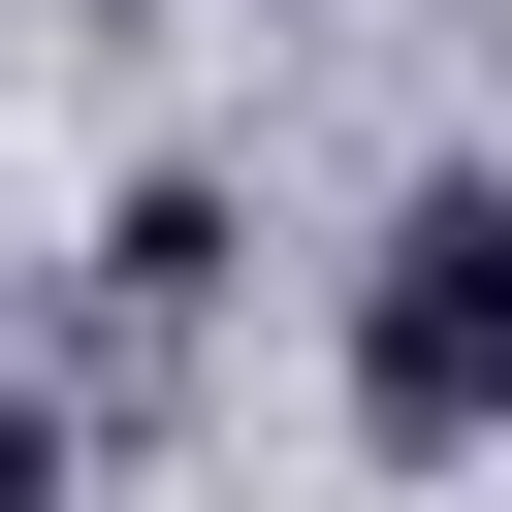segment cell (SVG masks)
<instances>
[{
    "instance_id": "cell-2",
    "label": "cell",
    "mask_w": 512,
    "mask_h": 512,
    "mask_svg": "<svg viewBox=\"0 0 512 512\" xmlns=\"http://www.w3.org/2000/svg\"><path fill=\"white\" fill-rule=\"evenodd\" d=\"M0 512H64V384H0Z\"/></svg>"
},
{
    "instance_id": "cell-1",
    "label": "cell",
    "mask_w": 512,
    "mask_h": 512,
    "mask_svg": "<svg viewBox=\"0 0 512 512\" xmlns=\"http://www.w3.org/2000/svg\"><path fill=\"white\" fill-rule=\"evenodd\" d=\"M352 416H384V480H448V448L512 416V192H480V160L384 192V256H352Z\"/></svg>"
}]
</instances>
